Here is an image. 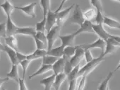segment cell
Returning a JSON list of instances; mask_svg holds the SVG:
<instances>
[{
  "mask_svg": "<svg viewBox=\"0 0 120 90\" xmlns=\"http://www.w3.org/2000/svg\"><path fill=\"white\" fill-rule=\"evenodd\" d=\"M40 6L43 11V17H46L49 10H50V0H40Z\"/></svg>",
  "mask_w": 120,
  "mask_h": 90,
  "instance_id": "f1b7e54d",
  "label": "cell"
},
{
  "mask_svg": "<svg viewBox=\"0 0 120 90\" xmlns=\"http://www.w3.org/2000/svg\"><path fill=\"white\" fill-rule=\"evenodd\" d=\"M75 4H72L67 9L63 11H59L56 13L57 14V19H56V24L59 26H62L63 24L65 23V21L68 19L69 14L71 12V10L74 9Z\"/></svg>",
  "mask_w": 120,
  "mask_h": 90,
  "instance_id": "8992f818",
  "label": "cell"
},
{
  "mask_svg": "<svg viewBox=\"0 0 120 90\" xmlns=\"http://www.w3.org/2000/svg\"><path fill=\"white\" fill-rule=\"evenodd\" d=\"M90 4L94 7V8L96 9V10L103 12V7L101 0H90Z\"/></svg>",
  "mask_w": 120,
  "mask_h": 90,
  "instance_id": "d6a6232c",
  "label": "cell"
},
{
  "mask_svg": "<svg viewBox=\"0 0 120 90\" xmlns=\"http://www.w3.org/2000/svg\"><path fill=\"white\" fill-rule=\"evenodd\" d=\"M93 29L94 33H96L99 36V38H100L105 41H107L112 36L105 29V28L103 26V24H93Z\"/></svg>",
  "mask_w": 120,
  "mask_h": 90,
  "instance_id": "52a82bcc",
  "label": "cell"
},
{
  "mask_svg": "<svg viewBox=\"0 0 120 90\" xmlns=\"http://www.w3.org/2000/svg\"><path fill=\"white\" fill-rule=\"evenodd\" d=\"M80 64L76 65V67H74L73 68V70L67 74V79L69 81L74 79H78L79 77V72L80 70Z\"/></svg>",
  "mask_w": 120,
  "mask_h": 90,
  "instance_id": "83f0119b",
  "label": "cell"
},
{
  "mask_svg": "<svg viewBox=\"0 0 120 90\" xmlns=\"http://www.w3.org/2000/svg\"><path fill=\"white\" fill-rule=\"evenodd\" d=\"M67 79V75L64 73V72H61L57 74H56L55 77V80L53 84V87L55 90H59L61 87L62 84H63V82Z\"/></svg>",
  "mask_w": 120,
  "mask_h": 90,
  "instance_id": "2e32d148",
  "label": "cell"
},
{
  "mask_svg": "<svg viewBox=\"0 0 120 90\" xmlns=\"http://www.w3.org/2000/svg\"><path fill=\"white\" fill-rule=\"evenodd\" d=\"M5 38V42L6 44L11 48L15 49L16 50H18V41L16 38L14 36H7L4 38Z\"/></svg>",
  "mask_w": 120,
  "mask_h": 90,
  "instance_id": "484cf974",
  "label": "cell"
},
{
  "mask_svg": "<svg viewBox=\"0 0 120 90\" xmlns=\"http://www.w3.org/2000/svg\"><path fill=\"white\" fill-rule=\"evenodd\" d=\"M81 79L80 80V82H79L78 88H77L78 90L83 89L85 87V85H86V76H81Z\"/></svg>",
  "mask_w": 120,
  "mask_h": 90,
  "instance_id": "7bdbcfd3",
  "label": "cell"
},
{
  "mask_svg": "<svg viewBox=\"0 0 120 90\" xmlns=\"http://www.w3.org/2000/svg\"><path fill=\"white\" fill-rule=\"evenodd\" d=\"M84 58L86 61V62H90L94 57L91 53V52L90 51V49H85L84 51Z\"/></svg>",
  "mask_w": 120,
  "mask_h": 90,
  "instance_id": "f35d334b",
  "label": "cell"
},
{
  "mask_svg": "<svg viewBox=\"0 0 120 90\" xmlns=\"http://www.w3.org/2000/svg\"><path fill=\"white\" fill-rule=\"evenodd\" d=\"M6 27H7V36H14L16 34V31L19 27L14 23V21L11 18V16H7Z\"/></svg>",
  "mask_w": 120,
  "mask_h": 90,
  "instance_id": "7c38bea8",
  "label": "cell"
},
{
  "mask_svg": "<svg viewBox=\"0 0 120 90\" xmlns=\"http://www.w3.org/2000/svg\"><path fill=\"white\" fill-rule=\"evenodd\" d=\"M31 60H28V59H26L23 61L20 62V65H21L22 68H23V78H25V75H26V72L27 70V68L28 67L30 63Z\"/></svg>",
  "mask_w": 120,
  "mask_h": 90,
  "instance_id": "836d02e7",
  "label": "cell"
},
{
  "mask_svg": "<svg viewBox=\"0 0 120 90\" xmlns=\"http://www.w3.org/2000/svg\"><path fill=\"white\" fill-rule=\"evenodd\" d=\"M52 70V65H44L42 64V66L39 68L38 70H37L35 72H34L33 74L30 75L29 76V79H32L38 75H40V74H44L45 72H47L50 70Z\"/></svg>",
  "mask_w": 120,
  "mask_h": 90,
  "instance_id": "7402d4cb",
  "label": "cell"
},
{
  "mask_svg": "<svg viewBox=\"0 0 120 90\" xmlns=\"http://www.w3.org/2000/svg\"><path fill=\"white\" fill-rule=\"evenodd\" d=\"M84 51L85 49L81 45H77L76 46V52L74 55L69 60L70 63L71 64L72 67H74L76 65H79L81 61L83 60L84 57Z\"/></svg>",
  "mask_w": 120,
  "mask_h": 90,
  "instance_id": "5b68a950",
  "label": "cell"
},
{
  "mask_svg": "<svg viewBox=\"0 0 120 90\" xmlns=\"http://www.w3.org/2000/svg\"><path fill=\"white\" fill-rule=\"evenodd\" d=\"M85 18L83 16V13L81 9L79 4H76L74 7V10L71 17L69 19V22L71 24H75L79 25V26L83 24L85 21Z\"/></svg>",
  "mask_w": 120,
  "mask_h": 90,
  "instance_id": "3957f363",
  "label": "cell"
},
{
  "mask_svg": "<svg viewBox=\"0 0 120 90\" xmlns=\"http://www.w3.org/2000/svg\"><path fill=\"white\" fill-rule=\"evenodd\" d=\"M0 7L2 8V9L4 10L5 14L7 15V16H11V14H12V12L14 9H15L14 7L9 2V0H5V2L0 5Z\"/></svg>",
  "mask_w": 120,
  "mask_h": 90,
  "instance_id": "cb8c5ba5",
  "label": "cell"
},
{
  "mask_svg": "<svg viewBox=\"0 0 120 90\" xmlns=\"http://www.w3.org/2000/svg\"><path fill=\"white\" fill-rule=\"evenodd\" d=\"M81 46L84 49H92V48H100L101 50V54H102L105 50L106 47V41L100 38H99L96 41L93 43L87 44V45H81Z\"/></svg>",
  "mask_w": 120,
  "mask_h": 90,
  "instance_id": "9c48e42d",
  "label": "cell"
},
{
  "mask_svg": "<svg viewBox=\"0 0 120 90\" xmlns=\"http://www.w3.org/2000/svg\"><path fill=\"white\" fill-rule=\"evenodd\" d=\"M96 12H97V10L95 8L90 9L86 11L83 13V16H84L85 19L88 20V21H92L94 18H95Z\"/></svg>",
  "mask_w": 120,
  "mask_h": 90,
  "instance_id": "f546056e",
  "label": "cell"
},
{
  "mask_svg": "<svg viewBox=\"0 0 120 90\" xmlns=\"http://www.w3.org/2000/svg\"><path fill=\"white\" fill-rule=\"evenodd\" d=\"M113 72H109V74H107L105 79H104L102 82V83L100 84V86H98V89L99 90H108L109 89V80L111 79V78L113 75Z\"/></svg>",
  "mask_w": 120,
  "mask_h": 90,
  "instance_id": "4316f807",
  "label": "cell"
},
{
  "mask_svg": "<svg viewBox=\"0 0 120 90\" xmlns=\"http://www.w3.org/2000/svg\"><path fill=\"white\" fill-rule=\"evenodd\" d=\"M4 52L7 53V54L8 55V56L9 57V59L11 62V64L12 65H19L20 64L19 61L17 59V57H16V50L12 48H11L10 46L6 45H4Z\"/></svg>",
  "mask_w": 120,
  "mask_h": 90,
  "instance_id": "5bb4252c",
  "label": "cell"
},
{
  "mask_svg": "<svg viewBox=\"0 0 120 90\" xmlns=\"http://www.w3.org/2000/svg\"><path fill=\"white\" fill-rule=\"evenodd\" d=\"M104 16H103V12L97 10L96 16H95V23L98 24H103Z\"/></svg>",
  "mask_w": 120,
  "mask_h": 90,
  "instance_id": "d590c367",
  "label": "cell"
},
{
  "mask_svg": "<svg viewBox=\"0 0 120 90\" xmlns=\"http://www.w3.org/2000/svg\"><path fill=\"white\" fill-rule=\"evenodd\" d=\"M0 37H7V27L6 23L0 24Z\"/></svg>",
  "mask_w": 120,
  "mask_h": 90,
  "instance_id": "ab89813d",
  "label": "cell"
},
{
  "mask_svg": "<svg viewBox=\"0 0 120 90\" xmlns=\"http://www.w3.org/2000/svg\"><path fill=\"white\" fill-rule=\"evenodd\" d=\"M106 41V47L104 53L102 54L104 57L107 55L112 54L114 52L116 51L119 47H120V43L117 42L116 40H114L113 38H112V36L110 38H109Z\"/></svg>",
  "mask_w": 120,
  "mask_h": 90,
  "instance_id": "277c9868",
  "label": "cell"
},
{
  "mask_svg": "<svg viewBox=\"0 0 120 90\" xmlns=\"http://www.w3.org/2000/svg\"><path fill=\"white\" fill-rule=\"evenodd\" d=\"M114 1H116V2H119V3H120V0H114Z\"/></svg>",
  "mask_w": 120,
  "mask_h": 90,
  "instance_id": "681fc988",
  "label": "cell"
},
{
  "mask_svg": "<svg viewBox=\"0 0 120 90\" xmlns=\"http://www.w3.org/2000/svg\"><path fill=\"white\" fill-rule=\"evenodd\" d=\"M59 57H56L52 55H46L43 57L42 59V64L44 65H53Z\"/></svg>",
  "mask_w": 120,
  "mask_h": 90,
  "instance_id": "4dcf8cb0",
  "label": "cell"
},
{
  "mask_svg": "<svg viewBox=\"0 0 120 90\" xmlns=\"http://www.w3.org/2000/svg\"><path fill=\"white\" fill-rule=\"evenodd\" d=\"M119 69H120V62L119 63V65H117V67H116V69H115V70H114V72H116V70H119Z\"/></svg>",
  "mask_w": 120,
  "mask_h": 90,
  "instance_id": "c3c4849f",
  "label": "cell"
},
{
  "mask_svg": "<svg viewBox=\"0 0 120 90\" xmlns=\"http://www.w3.org/2000/svg\"><path fill=\"white\" fill-rule=\"evenodd\" d=\"M82 33H94L93 29V23L91 21L85 20L84 22L81 26H80V28L77 31H76L74 33L77 36Z\"/></svg>",
  "mask_w": 120,
  "mask_h": 90,
  "instance_id": "4fadbf2b",
  "label": "cell"
},
{
  "mask_svg": "<svg viewBox=\"0 0 120 90\" xmlns=\"http://www.w3.org/2000/svg\"><path fill=\"white\" fill-rule=\"evenodd\" d=\"M47 51L45 49H36L33 53L28 55H27V59L30 60H34L36 59H39L40 57H43L45 55H47Z\"/></svg>",
  "mask_w": 120,
  "mask_h": 90,
  "instance_id": "ffe728a7",
  "label": "cell"
},
{
  "mask_svg": "<svg viewBox=\"0 0 120 90\" xmlns=\"http://www.w3.org/2000/svg\"><path fill=\"white\" fill-rule=\"evenodd\" d=\"M36 38H38L39 40L45 43L46 45H47V36L45 34V32H40V31H37L36 34L35 35Z\"/></svg>",
  "mask_w": 120,
  "mask_h": 90,
  "instance_id": "8d00e7d4",
  "label": "cell"
},
{
  "mask_svg": "<svg viewBox=\"0 0 120 90\" xmlns=\"http://www.w3.org/2000/svg\"><path fill=\"white\" fill-rule=\"evenodd\" d=\"M9 79L8 77H7V78H0V89H1L2 85L4 82H7Z\"/></svg>",
  "mask_w": 120,
  "mask_h": 90,
  "instance_id": "bcb514c9",
  "label": "cell"
},
{
  "mask_svg": "<svg viewBox=\"0 0 120 90\" xmlns=\"http://www.w3.org/2000/svg\"><path fill=\"white\" fill-rule=\"evenodd\" d=\"M55 77H56V74H53L42 79L40 82V83L42 85H44L45 90H50L53 87V84H54V82L55 80Z\"/></svg>",
  "mask_w": 120,
  "mask_h": 90,
  "instance_id": "ac0fdd59",
  "label": "cell"
},
{
  "mask_svg": "<svg viewBox=\"0 0 120 90\" xmlns=\"http://www.w3.org/2000/svg\"><path fill=\"white\" fill-rule=\"evenodd\" d=\"M56 19H57L56 13L55 12H53L51 10H49L46 16V25H45L46 31H49L54 26V25L56 24Z\"/></svg>",
  "mask_w": 120,
  "mask_h": 90,
  "instance_id": "ba28073f",
  "label": "cell"
},
{
  "mask_svg": "<svg viewBox=\"0 0 120 90\" xmlns=\"http://www.w3.org/2000/svg\"><path fill=\"white\" fill-rule=\"evenodd\" d=\"M76 46L75 45H69L65 46L64 48V57L67 59H71L75 54Z\"/></svg>",
  "mask_w": 120,
  "mask_h": 90,
  "instance_id": "d4e9b609",
  "label": "cell"
},
{
  "mask_svg": "<svg viewBox=\"0 0 120 90\" xmlns=\"http://www.w3.org/2000/svg\"><path fill=\"white\" fill-rule=\"evenodd\" d=\"M7 77L9 79H13L15 82H19V79L18 65H12L11 70V71L9 73H7Z\"/></svg>",
  "mask_w": 120,
  "mask_h": 90,
  "instance_id": "603a6c76",
  "label": "cell"
},
{
  "mask_svg": "<svg viewBox=\"0 0 120 90\" xmlns=\"http://www.w3.org/2000/svg\"><path fill=\"white\" fill-rule=\"evenodd\" d=\"M105 60V57L100 54V55L98 57L93 58L90 62H87L86 65H85L83 67L80 68V70L79 72V77L81 76H87L90 72H92L103 60Z\"/></svg>",
  "mask_w": 120,
  "mask_h": 90,
  "instance_id": "6da1fadb",
  "label": "cell"
},
{
  "mask_svg": "<svg viewBox=\"0 0 120 90\" xmlns=\"http://www.w3.org/2000/svg\"><path fill=\"white\" fill-rule=\"evenodd\" d=\"M16 57H17V59H18V60L19 61V62H20L21 61H23V60H24L27 59V55H24V54H23V53H19L18 50H16Z\"/></svg>",
  "mask_w": 120,
  "mask_h": 90,
  "instance_id": "ee69618b",
  "label": "cell"
},
{
  "mask_svg": "<svg viewBox=\"0 0 120 90\" xmlns=\"http://www.w3.org/2000/svg\"><path fill=\"white\" fill-rule=\"evenodd\" d=\"M65 46L60 45L56 48H52L47 51V55H52L56 57H62L64 55V48Z\"/></svg>",
  "mask_w": 120,
  "mask_h": 90,
  "instance_id": "d6986e66",
  "label": "cell"
},
{
  "mask_svg": "<svg viewBox=\"0 0 120 90\" xmlns=\"http://www.w3.org/2000/svg\"><path fill=\"white\" fill-rule=\"evenodd\" d=\"M69 82V90H76L77 89V79H74L70 81Z\"/></svg>",
  "mask_w": 120,
  "mask_h": 90,
  "instance_id": "b9f144b4",
  "label": "cell"
},
{
  "mask_svg": "<svg viewBox=\"0 0 120 90\" xmlns=\"http://www.w3.org/2000/svg\"><path fill=\"white\" fill-rule=\"evenodd\" d=\"M69 60L70 59H67V60H66V62H65V65H64V72L67 75L72 70H73V67L71 65V64L69 62Z\"/></svg>",
  "mask_w": 120,
  "mask_h": 90,
  "instance_id": "74e56055",
  "label": "cell"
},
{
  "mask_svg": "<svg viewBox=\"0 0 120 90\" xmlns=\"http://www.w3.org/2000/svg\"><path fill=\"white\" fill-rule=\"evenodd\" d=\"M33 38H34V41H35V45H36V48L38 49H45V50L47 49V45H46L45 43H43L42 41L39 40L35 36Z\"/></svg>",
  "mask_w": 120,
  "mask_h": 90,
  "instance_id": "e575fe53",
  "label": "cell"
},
{
  "mask_svg": "<svg viewBox=\"0 0 120 90\" xmlns=\"http://www.w3.org/2000/svg\"><path fill=\"white\" fill-rule=\"evenodd\" d=\"M103 24L112 28V29H116L120 30V23L110 17L108 16H104V20H103Z\"/></svg>",
  "mask_w": 120,
  "mask_h": 90,
  "instance_id": "44dd1931",
  "label": "cell"
},
{
  "mask_svg": "<svg viewBox=\"0 0 120 90\" xmlns=\"http://www.w3.org/2000/svg\"><path fill=\"white\" fill-rule=\"evenodd\" d=\"M19 89L20 90H27L28 87L26 86V84L25 82V78H19Z\"/></svg>",
  "mask_w": 120,
  "mask_h": 90,
  "instance_id": "60d3db41",
  "label": "cell"
},
{
  "mask_svg": "<svg viewBox=\"0 0 120 90\" xmlns=\"http://www.w3.org/2000/svg\"><path fill=\"white\" fill-rule=\"evenodd\" d=\"M4 50V45H3L1 43H0V50Z\"/></svg>",
  "mask_w": 120,
  "mask_h": 90,
  "instance_id": "7dc6e473",
  "label": "cell"
},
{
  "mask_svg": "<svg viewBox=\"0 0 120 90\" xmlns=\"http://www.w3.org/2000/svg\"><path fill=\"white\" fill-rule=\"evenodd\" d=\"M67 1H68V0H62L61 3H60L59 6L58 7V8L56 9V10L55 11V12H56V13H57V12H59V11H61V10H62V7H64V5L66 4V2H67Z\"/></svg>",
  "mask_w": 120,
  "mask_h": 90,
  "instance_id": "f6af8a7d",
  "label": "cell"
},
{
  "mask_svg": "<svg viewBox=\"0 0 120 90\" xmlns=\"http://www.w3.org/2000/svg\"><path fill=\"white\" fill-rule=\"evenodd\" d=\"M76 36V35L74 33L65 35V36H59V38L62 41V45L69 46V45H74Z\"/></svg>",
  "mask_w": 120,
  "mask_h": 90,
  "instance_id": "9a60e30c",
  "label": "cell"
},
{
  "mask_svg": "<svg viewBox=\"0 0 120 90\" xmlns=\"http://www.w3.org/2000/svg\"><path fill=\"white\" fill-rule=\"evenodd\" d=\"M61 28H62L61 26L56 25L54 26L53 28H52L49 31H47V33L46 35L47 40V50L53 48L55 41L59 36Z\"/></svg>",
  "mask_w": 120,
  "mask_h": 90,
  "instance_id": "7a4b0ae2",
  "label": "cell"
},
{
  "mask_svg": "<svg viewBox=\"0 0 120 90\" xmlns=\"http://www.w3.org/2000/svg\"><path fill=\"white\" fill-rule=\"evenodd\" d=\"M45 25H46V17H43V19L36 24L35 26L36 31L45 32V31H46Z\"/></svg>",
  "mask_w": 120,
  "mask_h": 90,
  "instance_id": "1f68e13d",
  "label": "cell"
},
{
  "mask_svg": "<svg viewBox=\"0 0 120 90\" xmlns=\"http://www.w3.org/2000/svg\"><path fill=\"white\" fill-rule=\"evenodd\" d=\"M66 60H67V58L63 56L62 57L58 58V60L52 65V70L54 71V73L55 74H57L61 72H64Z\"/></svg>",
  "mask_w": 120,
  "mask_h": 90,
  "instance_id": "8fae6325",
  "label": "cell"
},
{
  "mask_svg": "<svg viewBox=\"0 0 120 90\" xmlns=\"http://www.w3.org/2000/svg\"><path fill=\"white\" fill-rule=\"evenodd\" d=\"M36 32L37 31L35 30V28L34 27H19L16 31V34L33 37L36 34Z\"/></svg>",
  "mask_w": 120,
  "mask_h": 90,
  "instance_id": "e0dca14e",
  "label": "cell"
},
{
  "mask_svg": "<svg viewBox=\"0 0 120 90\" xmlns=\"http://www.w3.org/2000/svg\"><path fill=\"white\" fill-rule=\"evenodd\" d=\"M36 2H32L30 4L25 6V7H14L15 9H19L23 12L27 16H29L33 18H35V8L36 6Z\"/></svg>",
  "mask_w": 120,
  "mask_h": 90,
  "instance_id": "30bf717a",
  "label": "cell"
}]
</instances>
